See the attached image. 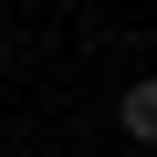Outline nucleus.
I'll return each mask as SVG.
<instances>
[{
	"mask_svg": "<svg viewBox=\"0 0 157 157\" xmlns=\"http://www.w3.org/2000/svg\"><path fill=\"white\" fill-rule=\"evenodd\" d=\"M115 126H126L136 147H157V73H147V84H126V94H115Z\"/></svg>",
	"mask_w": 157,
	"mask_h": 157,
	"instance_id": "f257e3e1",
	"label": "nucleus"
}]
</instances>
